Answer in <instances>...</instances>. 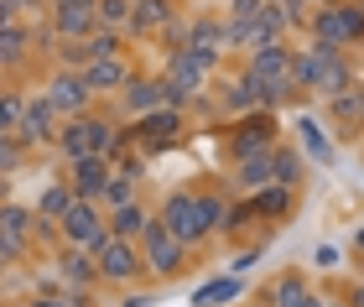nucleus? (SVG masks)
<instances>
[{"mask_svg": "<svg viewBox=\"0 0 364 307\" xmlns=\"http://www.w3.org/2000/svg\"><path fill=\"white\" fill-rule=\"evenodd\" d=\"M307 37L333 42V47L364 42V6L359 0H323V6L307 16Z\"/></svg>", "mask_w": 364, "mask_h": 307, "instance_id": "3", "label": "nucleus"}, {"mask_svg": "<svg viewBox=\"0 0 364 307\" xmlns=\"http://www.w3.org/2000/svg\"><path fill=\"white\" fill-rule=\"evenodd\" d=\"M21 146L31 151V146H58V115H53V104L42 99H26V109H21V120H16V131H11Z\"/></svg>", "mask_w": 364, "mask_h": 307, "instance_id": "12", "label": "nucleus"}, {"mask_svg": "<svg viewBox=\"0 0 364 307\" xmlns=\"http://www.w3.org/2000/svg\"><path fill=\"white\" fill-rule=\"evenodd\" d=\"M31 53V31L21 21H11V26H0V68H16Z\"/></svg>", "mask_w": 364, "mask_h": 307, "instance_id": "27", "label": "nucleus"}, {"mask_svg": "<svg viewBox=\"0 0 364 307\" xmlns=\"http://www.w3.org/2000/svg\"><path fill=\"white\" fill-rule=\"evenodd\" d=\"M328 115H333V131L338 136H354L359 125H364V109H359V89H343L328 99Z\"/></svg>", "mask_w": 364, "mask_h": 307, "instance_id": "25", "label": "nucleus"}, {"mask_svg": "<svg viewBox=\"0 0 364 307\" xmlns=\"http://www.w3.org/2000/svg\"><path fill=\"white\" fill-rule=\"evenodd\" d=\"M182 47H188V53L203 63V68L213 73L224 63V21H213V16H198V21H188V31H182Z\"/></svg>", "mask_w": 364, "mask_h": 307, "instance_id": "11", "label": "nucleus"}, {"mask_svg": "<svg viewBox=\"0 0 364 307\" xmlns=\"http://www.w3.org/2000/svg\"><path fill=\"white\" fill-rule=\"evenodd\" d=\"M271 177H276V183H287V188H296V183H302V151L276 141V146H271Z\"/></svg>", "mask_w": 364, "mask_h": 307, "instance_id": "28", "label": "nucleus"}, {"mask_svg": "<svg viewBox=\"0 0 364 307\" xmlns=\"http://www.w3.org/2000/svg\"><path fill=\"white\" fill-rule=\"evenodd\" d=\"M302 146H307V156H312V161H323V167L333 161V146L323 141V131H318V125H312L307 115H302Z\"/></svg>", "mask_w": 364, "mask_h": 307, "instance_id": "34", "label": "nucleus"}, {"mask_svg": "<svg viewBox=\"0 0 364 307\" xmlns=\"http://www.w3.org/2000/svg\"><path fill=\"white\" fill-rule=\"evenodd\" d=\"M89 255H94V266H99V281H114V286L136 281V276H141V266H146L141 239H120V235H105Z\"/></svg>", "mask_w": 364, "mask_h": 307, "instance_id": "4", "label": "nucleus"}, {"mask_svg": "<svg viewBox=\"0 0 364 307\" xmlns=\"http://www.w3.org/2000/svg\"><path fill=\"white\" fill-rule=\"evenodd\" d=\"M172 21H177L172 0H130V26H125V31H136V37H151V31H167Z\"/></svg>", "mask_w": 364, "mask_h": 307, "instance_id": "17", "label": "nucleus"}, {"mask_svg": "<svg viewBox=\"0 0 364 307\" xmlns=\"http://www.w3.org/2000/svg\"><path fill=\"white\" fill-rule=\"evenodd\" d=\"M354 307H364V286H359V292H354Z\"/></svg>", "mask_w": 364, "mask_h": 307, "instance_id": "43", "label": "nucleus"}, {"mask_svg": "<svg viewBox=\"0 0 364 307\" xmlns=\"http://www.w3.org/2000/svg\"><path fill=\"white\" fill-rule=\"evenodd\" d=\"M26 307H68V302H63V297H31Z\"/></svg>", "mask_w": 364, "mask_h": 307, "instance_id": "39", "label": "nucleus"}, {"mask_svg": "<svg viewBox=\"0 0 364 307\" xmlns=\"http://www.w3.org/2000/svg\"><path fill=\"white\" fill-rule=\"evenodd\" d=\"M161 224H167V230L182 239V245H203V239L213 235L208 230V219H203V203H198V193H172L167 203H161V214H156Z\"/></svg>", "mask_w": 364, "mask_h": 307, "instance_id": "6", "label": "nucleus"}, {"mask_svg": "<svg viewBox=\"0 0 364 307\" xmlns=\"http://www.w3.org/2000/svg\"><path fill=\"white\" fill-rule=\"evenodd\" d=\"M53 6H89L94 11V0H53Z\"/></svg>", "mask_w": 364, "mask_h": 307, "instance_id": "41", "label": "nucleus"}, {"mask_svg": "<svg viewBox=\"0 0 364 307\" xmlns=\"http://www.w3.org/2000/svg\"><path fill=\"white\" fill-rule=\"evenodd\" d=\"M31 224H37V208H21V203H0V239L21 255L26 245V235H31Z\"/></svg>", "mask_w": 364, "mask_h": 307, "instance_id": "22", "label": "nucleus"}, {"mask_svg": "<svg viewBox=\"0 0 364 307\" xmlns=\"http://www.w3.org/2000/svg\"><path fill=\"white\" fill-rule=\"evenodd\" d=\"M271 146H276V115L271 109H250V115L235 120V131H229V161L266 156Z\"/></svg>", "mask_w": 364, "mask_h": 307, "instance_id": "7", "label": "nucleus"}, {"mask_svg": "<svg viewBox=\"0 0 364 307\" xmlns=\"http://www.w3.org/2000/svg\"><path fill=\"white\" fill-rule=\"evenodd\" d=\"M161 78H167V104H172V109H188L198 94L208 89V68L188 53V47H172V53H167Z\"/></svg>", "mask_w": 364, "mask_h": 307, "instance_id": "5", "label": "nucleus"}, {"mask_svg": "<svg viewBox=\"0 0 364 307\" xmlns=\"http://www.w3.org/2000/svg\"><path fill=\"white\" fill-rule=\"evenodd\" d=\"M235 297H240V276H219V281H208L193 302L198 307H224V302H235Z\"/></svg>", "mask_w": 364, "mask_h": 307, "instance_id": "31", "label": "nucleus"}, {"mask_svg": "<svg viewBox=\"0 0 364 307\" xmlns=\"http://www.w3.org/2000/svg\"><path fill=\"white\" fill-rule=\"evenodd\" d=\"M177 131H182V109H172V104L136 120V136H151V141H177Z\"/></svg>", "mask_w": 364, "mask_h": 307, "instance_id": "26", "label": "nucleus"}, {"mask_svg": "<svg viewBox=\"0 0 364 307\" xmlns=\"http://www.w3.org/2000/svg\"><path fill=\"white\" fill-rule=\"evenodd\" d=\"M136 183H141V177H130V172H109L105 198H99V203H105V208H120V203H130V198H136Z\"/></svg>", "mask_w": 364, "mask_h": 307, "instance_id": "32", "label": "nucleus"}, {"mask_svg": "<svg viewBox=\"0 0 364 307\" xmlns=\"http://www.w3.org/2000/svg\"><path fill=\"white\" fill-rule=\"evenodd\" d=\"M58 230H63V239H68V245L94 250L99 239L109 235V219H105V208H99L94 198H73V208L58 219Z\"/></svg>", "mask_w": 364, "mask_h": 307, "instance_id": "9", "label": "nucleus"}, {"mask_svg": "<svg viewBox=\"0 0 364 307\" xmlns=\"http://www.w3.org/2000/svg\"><path fill=\"white\" fill-rule=\"evenodd\" d=\"M198 203H203V219H208V230H224V224H229V203L219 198V193H198Z\"/></svg>", "mask_w": 364, "mask_h": 307, "instance_id": "35", "label": "nucleus"}, {"mask_svg": "<svg viewBox=\"0 0 364 307\" xmlns=\"http://www.w3.org/2000/svg\"><path fill=\"white\" fill-rule=\"evenodd\" d=\"M120 104H125V115H151V109L167 104V78L161 73H130V84L120 89Z\"/></svg>", "mask_w": 364, "mask_h": 307, "instance_id": "13", "label": "nucleus"}, {"mask_svg": "<svg viewBox=\"0 0 364 307\" xmlns=\"http://www.w3.org/2000/svg\"><path fill=\"white\" fill-rule=\"evenodd\" d=\"M260 11V0H229V11H224V21H250V16Z\"/></svg>", "mask_w": 364, "mask_h": 307, "instance_id": "37", "label": "nucleus"}, {"mask_svg": "<svg viewBox=\"0 0 364 307\" xmlns=\"http://www.w3.org/2000/svg\"><path fill=\"white\" fill-rule=\"evenodd\" d=\"M0 271H6V255H0Z\"/></svg>", "mask_w": 364, "mask_h": 307, "instance_id": "46", "label": "nucleus"}, {"mask_svg": "<svg viewBox=\"0 0 364 307\" xmlns=\"http://www.w3.org/2000/svg\"><path fill=\"white\" fill-rule=\"evenodd\" d=\"M318 307H343V302H323V297H318Z\"/></svg>", "mask_w": 364, "mask_h": 307, "instance_id": "44", "label": "nucleus"}, {"mask_svg": "<svg viewBox=\"0 0 364 307\" xmlns=\"http://www.w3.org/2000/svg\"><path fill=\"white\" fill-rule=\"evenodd\" d=\"M120 131L109 120H94V115H73L58 125V151L63 161H78V156H114L120 151Z\"/></svg>", "mask_w": 364, "mask_h": 307, "instance_id": "2", "label": "nucleus"}, {"mask_svg": "<svg viewBox=\"0 0 364 307\" xmlns=\"http://www.w3.org/2000/svg\"><path fill=\"white\" fill-rule=\"evenodd\" d=\"M42 6H53V0H42Z\"/></svg>", "mask_w": 364, "mask_h": 307, "instance_id": "48", "label": "nucleus"}, {"mask_svg": "<svg viewBox=\"0 0 364 307\" xmlns=\"http://www.w3.org/2000/svg\"><path fill=\"white\" fill-rule=\"evenodd\" d=\"M84 53H89V63L94 58H125V37H120V31H109V26H94L84 37Z\"/></svg>", "mask_w": 364, "mask_h": 307, "instance_id": "30", "label": "nucleus"}, {"mask_svg": "<svg viewBox=\"0 0 364 307\" xmlns=\"http://www.w3.org/2000/svg\"><path fill=\"white\" fill-rule=\"evenodd\" d=\"M21 156H26V146L11 131H0V172H16V167H21Z\"/></svg>", "mask_w": 364, "mask_h": 307, "instance_id": "36", "label": "nucleus"}, {"mask_svg": "<svg viewBox=\"0 0 364 307\" xmlns=\"http://www.w3.org/2000/svg\"><path fill=\"white\" fill-rule=\"evenodd\" d=\"M99 26V16L89 6H53V37L58 42H84Z\"/></svg>", "mask_w": 364, "mask_h": 307, "instance_id": "18", "label": "nucleus"}, {"mask_svg": "<svg viewBox=\"0 0 364 307\" xmlns=\"http://www.w3.org/2000/svg\"><path fill=\"white\" fill-rule=\"evenodd\" d=\"M307 6H323V0H307Z\"/></svg>", "mask_w": 364, "mask_h": 307, "instance_id": "45", "label": "nucleus"}, {"mask_svg": "<svg viewBox=\"0 0 364 307\" xmlns=\"http://www.w3.org/2000/svg\"><path fill=\"white\" fill-rule=\"evenodd\" d=\"M84 84H89V94H120L125 84H130V63L125 58H94V63H84Z\"/></svg>", "mask_w": 364, "mask_h": 307, "instance_id": "16", "label": "nucleus"}, {"mask_svg": "<svg viewBox=\"0 0 364 307\" xmlns=\"http://www.w3.org/2000/svg\"><path fill=\"white\" fill-rule=\"evenodd\" d=\"M291 78L302 94H333L354 89V68H349V47H333V42H318L312 37L307 47H291Z\"/></svg>", "mask_w": 364, "mask_h": 307, "instance_id": "1", "label": "nucleus"}, {"mask_svg": "<svg viewBox=\"0 0 364 307\" xmlns=\"http://www.w3.org/2000/svg\"><path fill=\"white\" fill-rule=\"evenodd\" d=\"M109 235H120V239H141L146 235V224H151V214H146V203L141 198H130V203H120V208H109Z\"/></svg>", "mask_w": 364, "mask_h": 307, "instance_id": "23", "label": "nucleus"}, {"mask_svg": "<svg viewBox=\"0 0 364 307\" xmlns=\"http://www.w3.org/2000/svg\"><path fill=\"white\" fill-rule=\"evenodd\" d=\"M109 172H114L109 156H78V161H68V183H73V193H78V198H94V203L105 198Z\"/></svg>", "mask_w": 364, "mask_h": 307, "instance_id": "14", "label": "nucleus"}, {"mask_svg": "<svg viewBox=\"0 0 364 307\" xmlns=\"http://www.w3.org/2000/svg\"><path fill=\"white\" fill-rule=\"evenodd\" d=\"M312 266L333 271V266H338V250H333V245H318V255H312Z\"/></svg>", "mask_w": 364, "mask_h": 307, "instance_id": "38", "label": "nucleus"}, {"mask_svg": "<svg viewBox=\"0 0 364 307\" xmlns=\"http://www.w3.org/2000/svg\"><path fill=\"white\" fill-rule=\"evenodd\" d=\"M141 255H146V266H151L156 276H177V271L188 266V261H182L188 245H182V239H177L156 214H151V224H146V235H141Z\"/></svg>", "mask_w": 364, "mask_h": 307, "instance_id": "8", "label": "nucleus"}, {"mask_svg": "<svg viewBox=\"0 0 364 307\" xmlns=\"http://www.w3.org/2000/svg\"><path fill=\"white\" fill-rule=\"evenodd\" d=\"M0 203H11V183H6V172H0Z\"/></svg>", "mask_w": 364, "mask_h": 307, "instance_id": "40", "label": "nucleus"}, {"mask_svg": "<svg viewBox=\"0 0 364 307\" xmlns=\"http://www.w3.org/2000/svg\"><path fill=\"white\" fill-rule=\"evenodd\" d=\"M359 109H364V94H359Z\"/></svg>", "mask_w": 364, "mask_h": 307, "instance_id": "47", "label": "nucleus"}, {"mask_svg": "<svg viewBox=\"0 0 364 307\" xmlns=\"http://www.w3.org/2000/svg\"><path fill=\"white\" fill-rule=\"evenodd\" d=\"M58 276L68 281V286H89V281H99V266H94V255L84 245H68V250L58 255Z\"/></svg>", "mask_w": 364, "mask_h": 307, "instance_id": "24", "label": "nucleus"}, {"mask_svg": "<svg viewBox=\"0 0 364 307\" xmlns=\"http://www.w3.org/2000/svg\"><path fill=\"white\" fill-rule=\"evenodd\" d=\"M94 16H99V26L125 31L130 26V0H94Z\"/></svg>", "mask_w": 364, "mask_h": 307, "instance_id": "33", "label": "nucleus"}, {"mask_svg": "<svg viewBox=\"0 0 364 307\" xmlns=\"http://www.w3.org/2000/svg\"><path fill=\"white\" fill-rule=\"evenodd\" d=\"M245 73L287 78V73H291V42H255L250 53H245Z\"/></svg>", "mask_w": 364, "mask_h": 307, "instance_id": "15", "label": "nucleus"}, {"mask_svg": "<svg viewBox=\"0 0 364 307\" xmlns=\"http://www.w3.org/2000/svg\"><path fill=\"white\" fill-rule=\"evenodd\" d=\"M0 131H11V125H6V99H0Z\"/></svg>", "mask_w": 364, "mask_h": 307, "instance_id": "42", "label": "nucleus"}, {"mask_svg": "<svg viewBox=\"0 0 364 307\" xmlns=\"http://www.w3.org/2000/svg\"><path fill=\"white\" fill-rule=\"evenodd\" d=\"M266 302H271V307H318V297H312L307 281H302V271H281V276L271 281Z\"/></svg>", "mask_w": 364, "mask_h": 307, "instance_id": "21", "label": "nucleus"}, {"mask_svg": "<svg viewBox=\"0 0 364 307\" xmlns=\"http://www.w3.org/2000/svg\"><path fill=\"white\" fill-rule=\"evenodd\" d=\"M73 183L63 177V183H53V188H42V198H37V230H58V219L73 208Z\"/></svg>", "mask_w": 364, "mask_h": 307, "instance_id": "20", "label": "nucleus"}, {"mask_svg": "<svg viewBox=\"0 0 364 307\" xmlns=\"http://www.w3.org/2000/svg\"><path fill=\"white\" fill-rule=\"evenodd\" d=\"M250 208L260 219H291V208H296V188H287V183H266V188H255L250 193Z\"/></svg>", "mask_w": 364, "mask_h": 307, "instance_id": "19", "label": "nucleus"}, {"mask_svg": "<svg viewBox=\"0 0 364 307\" xmlns=\"http://www.w3.org/2000/svg\"><path fill=\"white\" fill-rule=\"evenodd\" d=\"M42 99L53 104L58 120H73V115H89V99H94V94H89V84H84V73H78V68H63V73L47 78Z\"/></svg>", "mask_w": 364, "mask_h": 307, "instance_id": "10", "label": "nucleus"}, {"mask_svg": "<svg viewBox=\"0 0 364 307\" xmlns=\"http://www.w3.org/2000/svg\"><path fill=\"white\" fill-rule=\"evenodd\" d=\"M235 183L245 188V193H255V188H266V183H276V177H271V151L266 156H245V161H235Z\"/></svg>", "mask_w": 364, "mask_h": 307, "instance_id": "29", "label": "nucleus"}]
</instances>
